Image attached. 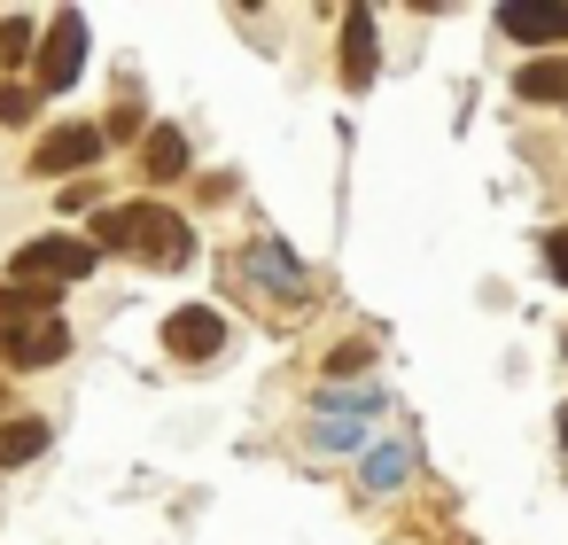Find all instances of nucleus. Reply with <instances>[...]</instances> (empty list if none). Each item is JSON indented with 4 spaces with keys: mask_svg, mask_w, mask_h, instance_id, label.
I'll list each match as a JSON object with an SVG mask.
<instances>
[{
    "mask_svg": "<svg viewBox=\"0 0 568 545\" xmlns=\"http://www.w3.org/2000/svg\"><path fill=\"white\" fill-rule=\"evenodd\" d=\"M94 250H125V258H141V265H156V273H172V265H187L195 258V234H187V219L172 211V203H102V219H94Z\"/></svg>",
    "mask_w": 568,
    "mask_h": 545,
    "instance_id": "f257e3e1",
    "label": "nucleus"
},
{
    "mask_svg": "<svg viewBox=\"0 0 568 545\" xmlns=\"http://www.w3.org/2000/svg\"><path fill=\"white\" fill-rule=\"evenodd\" d=\"M79 71H87V17H79V9H55V24H48V48L32 55V94L48 102V94L79 87Z\"/></svg>",
    "mask_w": 568,
    "mask_h": 545,
    "instance_id": "f03ea898",
    "label": "nucleus"
},
{
    "mask_svg": "<svg viewBox=\"0 0 568 545\" xmlns=\"http://www.w3.org/2000/svg\"><path fill=\"white\" fill-rule=\"evenodd\" d=\"M94 242H71V234H40V242H24L17 250V281L24 289H71V281H87L94 273Z\"/></svg>",
    "mask_w": 568,
    "mask_h": 545,
    "instance_id": "7ed1b4c3",
    "label": "nucleus"
},
{
    "mask_svg": "<svg viewBox=\"0 0 568 545\" xmlns=\"http://www.w3.org/2000/svg\"><path fill=\"white\" fill-rule=\"evenodd\" d=\"M102 149H110L102 125H55V133L32 149V172H40V180H63V172H87Z\"/></svg>",
    "mask_w": 568,
    "mask_h": 545,
    "instance_id": "20e7f679",
    "label": "nucleus"
},
{
    "mask_svg": "<svg viewBox=\"0 0 568 545\" xmlns=\"http://www.w3.org/2000/svg\"><path fill=\"white\" fill-rule=\"evenodd\" d=\"M63 351H71V327H63V320H32V327H9V335H0V359L24 366V374L55 366Z\"/></svg>",
    "mask_w": 568,
    "mask_h": 545,
    "instance_id": "39448f33",
    "label": "nucleus"
},
{
    "mask_svg": "<svg viewBox=\"0 0 568 545\" xmlns=\"http://www.w3.org/2000/svg\"><path fill=\"white\" fill-rule=\"evenodd\" d=\"M219 343H226V320H219L211 304H180V312L164 320V351H172V359H211Z\"/></svg>",
    "mask_w": 568,
    "mask_h": 545,
    "instance_id": "423d86ee",
    "label": "nucleus"
},
{
    "mask_svg": "<svg viewBox=\"0 0 568 545\" xmlns=\"http://www.w3.org/2000/svg\"><path fill=\"white\" fill-rule=\"evenodd\" d=\"M242 273H250V281H265L281 304H304V265H296L281 242H250V250H242Z\"/></svg>",
    "mask_w": 568,
    "mask_h": 545,
    "instance_id": "0eeeda50",
    "label": "nucleus"
},
{
    "mask_svg": "<svg viewBox=\"0 0 568 545\" xmlns=\"http://www.w3.org/2000/svg\"><path fill=\"white\" fill-rule=\"evenodd\" d=\"M343 87H374V17L366 9L343 17Z\"/></svg>",
    "mask_w": 568,
    "mask_h": 545,
    "instance_id": "6e6552de",
    "label": "nucleus"
},
{
    "mask_svg": "<svg viewBox=\"0 0 568 545\" xmlns=\"http://www.w3.org/2000/svg\"><path fill=\"white\" fill-rule=\"evenodd\" d=\"M498 24H506V40H521V48H545V40H568V9H506Z\"/></svg>",
    "mask_w": 568,
    "mask_h": 545,
    "instance_id": "1a4fd4ad",
    "label": "nucleus"
},
{
    "mask_svg": "<svg viewBox=\"0 0 568 545\" xmlns=\"http://www.w3.org/2000/svg\"><path fill=\"white\" fill-rule=\"evenodd\" d=\"M514 94H521V102H568V55L521 63V71H514Z\"/></svg>",
    "mask_w": 568,
    "mask_h": 545,
    "instance_id": "9d476101",
    "label": "nucleus"
},
{
    "mask_svg": "<svg viewBox=\"0 0 568 545\" xmlns=\"http://www.w3.org/2000/svg\"><path fill=\"white\" fill-rule=\"evenodd\" d=\"M48 452V421L40 413H17V421H0V467H24Z\"/></svg>",
    "mask_w": 568,
    "mask_h": 545,
    "instance_id": "9b49d317",
    "label": "nucleus"
},
{
    "mask_svg": "<svg viewBox=\"0 0 568 545\" xmlns=\"http://www.w3.org/2000/svg\"><path fill=\"white\" fill-rule=\"evenodd\" d=\"M32 320H55V289H0V335L9 327H32Z\"/></svg>",
    "mask_w": 568,
    "mask_h": 545,
    "instance_id": "f8f14e48",
    "label": "nucleus"
},
{
    "mask_svg": "<svg viewBox=\"0 0 568 545\" xmlns=\"http://www.w3.org/2000/svg\"><path fill=\"white\" fill-rule=\"evenodd\" d=\"M141 172H149V180H180V172H187V141H180L172 125H156V133L141 141Z\"/></svg>",
    "mask_w": 568,
    "mask_h": 545,
    "instance_id": "ddd939ff",
    "label": "nucleus"
},
{
    "mask_svg": "<svg viewBox=\"0 0 568 545\" xmlns=\"http://www.w3.org/2000/svg\"><path fill=\"white\" fill-rule=\"evenodd\" d=\"M405 467H413V452H405V444H382V452H366V491H389V483H405Z\"/></svg>",
    "mask_w": 568,
    "mask_h": 545,
    "instance_id": "4468645a",
    "label": "nucleus"
},
{
    "mask_svg": "<svg viewBox=\"0 0 568 545\" xmlns=\"http://www.w3.org/2000/svg\"><path fill=\"white\" fill-rule=\"evenodd\" d=\"M0 63H32V17H0Z\"/></svg>",
    "mask_w": 568,
    "mask_h": 545,
    "instance_id": "2eb2a0df",
    "label": "nucleus"
},
{
    "mask_svg": "<svg viewBox=\"0 0 568 545\" xmlns=\"http://www.w3.org/2000/svg\"><path fill=\"white\" fill-rule=\"evenodd\" d=\"M32 110H40V94H32V87H0V125H24Z\"/></svg>",
    "mask_w": 568,
    "mask_h": 545,
    "instance_id": "dca6fc26",
    "label": "nucleus"
},
{
    "mask_svg": "<svg viewBox=\"0 0 568 545\" xmlns=\"http://www.w3.org/2000/svg\"><path fill=\"white\" fill-rule=\"evenodd\" d=\"M545 273L568 289V226H552V234H545Z\"/></svg>",
    "mask_w": 568,
    "mask_h": 545,
    "instance_id": "f3484780",
    "label": "nucleus"
},
{
    "mask_svg": "<svg viewBox=\"0 0 568 545\" xmlns=\"http://www.w3.org/2000/svg\"><path fill=\"white\" fill-rule=\"evenodd\" d=\"M133 133H141L133 110H110V118H102V141H133Z\"/></svg>",
    "mask_w": 568,
    "mask_h": 545,
    "instance_id": "a211bd4d",
    "label": "nucleus"
},
{
    "mask_svg": "<svg viewBox=\"0 0 568 545\" xmlns=\"http://www.w3.org/2000/svg\"><path fill=\"white\" fill-rule=\"evenodd\" d=\"M358 366H366V343H343V351H335V359H327V374H343V382H351V374H358Z\"/></svg>",
    "mask_w": 568,
    "mask_h": 545,
    "instance_id": "6ab92c4d",
    "label": "nucleus"
},
{
    "mask_svg": "<svg viewBox=\"0 0 568 545\" xmlns=\"http://www.w3.org/2000/svg\"><path fill=\"white\" fill-rule=\"evenodd\" d=\"M63 203H71V211H94V203H102V188H94V180H71V188H63Z\"/></svg>",
    "mask_w": 568,
    "mask_h": 545,
    "instance_id": "aec40b11",
    "label": "nucleus"
},
{
    "mask_svg": "<svg viewBox=\"0 0 568 545\" xmlns=\"http://www.w3.org/2000/svg\"><path fill=\"white\" fill-rule=\"evenodd\" d=\"M560 436H568V421H560Z\"/></svg>",
    "mask_w": 568,
    "mask_h": 545,
    "instance_id": "412c9836",
    "label": "nucleus"
}]
</instances>
